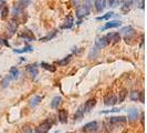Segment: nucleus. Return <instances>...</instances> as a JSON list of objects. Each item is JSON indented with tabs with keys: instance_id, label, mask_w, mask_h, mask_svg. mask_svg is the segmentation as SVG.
Wrapping results in <instances>:
<instances>
[{
	"instance_id": "obj_1",
	"label": "nucleus",
	"mask_w": 147,
	"mask_h": 133,
	"mask_svg": "<svg viewBox=\"0 0 147 133\" xmlns=\"http://www.w3.org/2000/svg\"><path fill=\"white\" fill-rule=\"evenodd\" d=\"M90 8H91V2L86 1L83 5L79 6L78 10H76V17L78 18H83L85 16H88L90 14Z\"/></svg>"
},
{
	"instance_id": "obj_16",
	"label": "nucleus",
	"mask_w": 147,
	"mask_h": 133,
	"mask_svg": "<svg viewBox=\"0 0 147 133\" xmlns=\"http://www.w3.org/2000/svg\"><path fill=\"white\" fill-rule=\"evenodd\" d=\"M59 120H60V122L65 123L66 121H67V111L64 110V109H62V110L59 111Z\"/></svg>"
},
{
	"instance_id": "obj_35",
	"label": "nucleus",
	"mask_w": 147,
	"mask_h": 133,
	"mask_svg": "<svg viewBox=\"0 0 147 133\" xmlns=\"http://www.w3.org/2000/svg\"><path fill=\"white\" fill-rule=\"evenodd\" d=\"M140 102H142V103H144V92H140Z\"/></svg>"
},
{
	"instance_id": "obj_11",
	"label": "nucleus",
	"mask_w": 147,
	"mask_h": 133,
	"mask_svg": "<svg viewBox=\"0 0 147 133\" xmlns=\"http://www.w3.org/2000/svg\"><path fill=\"white\" fill-rule=\"evenodd\" d=\"M107 41H106V39H105V36L104 37H100L97 38V40L95 41V47H97L98 49H101V48H103V47H106L107 45Z\"/></svg>"
},
{
	"instance_id": "obj_9",
	"label": "nucleus",
	"mask_w": 147,
	"mask_h": 133,
	"mask_svg": "<svg viewBox=\"0 0 147 133\" xmlns=\"http://www.w3.org/2000/svg\"><path fill=\"white\" fill-rule=\"evenodd\" d=\"M27 71H28V73H29V75L32 78V79H34V78L38 75V73H39V71H38L37 66H36V64H33V66H27Z\"/></svg>"
},
{
	"instance_id": "obj_26",
	"label": "nucleus",
	"mask_w": 147,
	"mask_h": 133,
	"mask_svg": "<svg viewBox=\"0 0 147 133\" xmlns=\"http://www.w3.org/2000/svg\"><path fill=\"white\" fill-rule=\"evenodd\" d=\"M71 59H72V54H69L67 57H65L64 59H62V60H60V61H58L57 63L59 64V66H66L70 61H71Z\"/></svg>"
},
{
	"instance_id": "obj_23",
	"label": "nucleus",
	"mask_w": 147,
	"mask_h": 133,
	"mask_svg": "<svg viewBox=\"0 0 147 133\" xmlns=\"http://www.w3.org/2000/svg\"><path fill=\"white\" fill-rule=\"evenodd\" d=\"M140 92H138L137 90H133L132 92L129 93V98H131V100H133V101H138L140 100Z\"/></svg>"
},
{
	"instance_id": "obj_10",
	"label": "nucleus",
	"mask_w": 147,
	"mask_h": 133,
	"mask_svg": "<svg viewBox=\"0 0 147 133\" xmlns=\"http://www.w3.org/2000/svg\"><path fill=\"white\" fill-rule=\"evenodd\" d=\"M138 115H140V112L135 108H133V109L128 111V118H129L131 121H136L138 119Z\"/></svg>"
},
{
	"instance_id": "obj_24",
	"label": "nucleus",
	"mask_w": 147,
	"mask_h": 133,
	"mask_svg": "<svg viewBox=\"0 0 147 133\" xmlns=\"http://www.w3.org/2000/svg\"><path fill=\"white\" fill-rule=\"evenodd\" d=\"M83 115H84V110H83V107H80L78 111L75 112V114H74V119L75 120H81L83 118Z\"/></svg>"
},
{
	"instance_id": "obj_18",
	"label": "nucleus",
	"mask_w": 147,
	"mask_h": 133,
	"mask_svg": "<svg viewBox=\"0 0 147 133\" xmlns=\"http://www.w3.org/2000/svg\"><path fill=\"white\" fill-rule=\"evenodd\" d=\"M21 37L23 38V39H27L28 41H33V40H36V38H34V36L30 32L29 30H26L21 35Z\"/></svg>"
},
{
	"instance_id": "obj_20",
	"label": "nucleus",
	"mask_w": 147,
	"mask_h": 133,
	"mask_svg": "<svg viewBox=\"0 0 147 133\" xmlns=\"http://www.w3.org/2000/svg\"><path fill=\"white\" fill-rule=\"evenodd\" d=\"M17 29H18V22H17V20H11V21L9 22V30H10V32L15 33Z\"/></svg>"
},
{
	"instance_id": "obj_33",
	"label": "nucleus",
	"mask_w": 147,
	"mask_h": 133,
	"mask_svg": "<svg viewBox=\"0 0 147 133\" xmlns=\"http://www.w3.org/2000/svg\"><path fill=\"white\" fill-rule=\"evenodd\" d=\"M8 15V8L5 7L3 8V10H2V18H5V16Z\"/></svg>"
},
{
	"instance_id": "obj_7",
	"label": "nucleus",
	"mask_w": 147,
	"mask_h": 133,
	"mask_svg": "<svg viewBox=\"0 0 147 133\" xmlns=\"http://www.w3.org/2000/svg\"><path fill=\"white\" fill-rule=\"evenodd\" d=\"M111 124H125L126 123V118L125 117H112L109 119Z\"/></svg>"
},
{
	"instance_id": "obj_22",
	"label": "nucleus",
	"mask_w": 147,
	"mask_h": 133,
	"mask_svg": "<svg viewBox=\"0 0 147 133\" xmlns=\"http://www.w3.org/2000/svg\"><path fill=\"white\" fill-rule=\"evenodd\" d=\"M10 77H11V79H18V77H19V70H18V68L17 66H12L11 69H10Z\"/></svg>"
},
{
	"instance_id": "obj_2",
	"label": "nucleus",
	"mask_w": 147,
	"mask_h": 133,
	"mask_svg": "<svg viewBox=\"0 0 147 133\" xmlns=\"http://www.w3.org/2000/svg\"><path fill=\"white\" fill-rule=\"evenodd\" d=\"M50 129H51V123H50V121H49V120H45V121H43L40 126H37L36 133H48Z\"/></svg>"
},
{
	"instance_id": "obj_34",
	"label": "nucleus",
	"mask_w": 147,
	"mask_h": 133,
	"mask_svg": "<svg viewBox=\"0 0 147 133\" xmlns=\"http://www.w3.org/2000/svg\"><path fill=\"white\" fill-rule=\"evenodd\" d=\"M109 3H110L111 7H115L116 6L115 3H118V1H109Z\"/></svg>"
},
{
	"instance_id": "obj_3",
	"label": "nucleus",
	"mask_w": 147,
	"mask_h": 133,
	"mask_svg": "<svg viewBox=\"0 0 147 133\" xmlns=\"http://www.w3.org/2000/svg\"><path fill=\"white\" fill-rule=\"evenodd\" d=\"M105 39L107 41V43H117L118 41H121V35L117 32H113V33H109L105 36Z\"/></svg>"
},
{
	"instance_id": "obj_21",
	"label": "nucleus",
	"mask_w": 147,
	"mask_h": 133,
	"mask_svg": "<svg viewBox=\"0 0 147 133\" xmlns=\"http://www.w3.org/2000/svg\"><path fill=\"white\" fill-rule=\"evenodd\" d=\"M40 66L44 68L45 70H48V71H50V72H55V70H57V68L54 66H52V64H49V63H47V62H41V64Z\"/></svg>"
},
{
	"instance_id": "obj_6",
	"label": "nucleus",
	"mask_w": 147,
	"mask_h": 133,
	"mask_svg": "<svg viewBox=\"0 0 147 133\" xmlns=\"http://www.w3.org/2000/svg\"><path fill=\"white\" fill-rule=\"evenodd\" d=\"M104 102H105L106 105H115V104L117 103V98H116V96L110 93V94H107V96H105Z\"/></svg>"
},
{
	"instance_id": "obj_32",
	"label": "nucleus",
	"mask_w": 147,
	"mask_h": 133,
	"mask_svg": "<svg viewBox=\"0 0 147 133\" xmlns=\"http://www.w3.org/2000/svg\"><path fill=\"white\" fill-rule=\"evenodd\" d=\"M23 133H33V132H32V129H30L29 126H24L23 128Z\"/></svg>"
},
{
	"instance_id": "obj_31",
	"label": "nucleus",
	"mask_w": 147,
	"mask_h": 133,
	"mask_svg": "<svg viewBox=\"0 0 147 133\" xmlns=\"http://www.w3.org/2000/svg\"><path fill=\"white\" fill-rule=\"evenodd\" d=\"M122 109L121 108H113L112 110H105V111H101V113H112V112H118Z\"/></svg>"
},
{
	"instance_id": "obj_14",
	"label": "nucleus",
	"mask_w": 147,
	"mask_h": 133,
	"mask_svg": "<svg viewBox=\"0 0 147 133\" xmlns=\"http://www.w3.org/2000/svg\"><path fill=\"white\" fill-rule=\"evenodd\" d=\"M84 129H86L90 132H94L96 129H97V122L96 121H92V122H88L84 126Z\"/></svg>"
},
{
	"instance_id": "obj_15",
	"label": "nucleus",
	"mask_w": 147,
	"mask_h": 133,
	"mask_svg": "<svg viewBox=\"0 0 147 133\" xmlns=\"http://www.w3.org/2000/svg\"><path fill=\"white\" fill-rule=\"evenodd\" d=\"M73 21H74L73 17H72V16H69V17L65 19L64 24L62 26V28H63V29H70V28L73 26Z\"/></svg>"
},
{
	"instance_id": "obj_13",
	"label": "nucleus",
	"mask_w": 147,
	"mask_h": 133,
	"mask_svg": "<svg viewBox=\"0 0 147 133\" xmlns=\"http://www.w3.org/2000/svg\"><path fill=\"white\" fill-rule=\"evenodd\" d=\"M22 14H23V10H22L21 6L17 5V6L13 7V9H12V15H13L15 18H19V17H21Z\"/></svg>"
},
{
	"instance_id": "obj_36",
	"label": "nucleus",
	"mask_w": 147,
	"mask_h": 133,
	"mask_svg": "<svg viewBox=\"0 0 147 133\" xmlns=\"http://www.w3.org/2000/svg\"><path fill=\"white\" fill-rule=\"evenodd\" d=\"M2 43H3V44H6L7 47H9V42H8V41H7V40H6V39H3V40H2Z\"/></svg>"
},
{
	"instance_id": "obj_25",
	"label": "nucleus",
	"mask_w": 147,
	"mask_h": 133,
	"mask_svg": "<svg viewBox=\"0 0 147 133\" xmlns=\"http://www.w3.org/2000/svg\"><path fill=\"white\" fill-rule=\"evenodd\" d=\"M33 50V48L32 47H30V45H27V47H24V48H22V49H13V52L16 53H24V52H30Z\"/></svg>"
},
{
	"instance_id": "obj_17",
	"label": "nucleus",
	"mask_w": 147,
	"mask_h": 133,
	"mask_svg": "<svg viewBox=\"0 0 147 133\" xmlns=\"http://www.w3.org/2000/svg\"><path fill=\"white\" fill-rule=\"evenodd\" d=\"M41 100H42V98L40 96H34L31 98V100H30V105L31 107H37L38 104L41 102Z\"/></svg>"
},
{
	"instance_id": "obj_28",
	"label": "nucleus",
	"mask_w": 147,
	"mask_h": 133,
	"mask_svg": "<svg viewBox=\"0 0 147 133\" xmlns=\"http://www.w3.org/2000/svg\"><path fill=\"white\" fill-rule=\"evenodd\" d=\"M55 35H57V30H53L51 35H48L47 37H44V38H42V39H40V41H43V42H45V41H49V40H51L52 38L54 37Z\"/></svg>"
},
{
	"instance_id": "obj_19",
	"label": "nucleus",
	"mask_w": 147,
	"mask_h": 133,
	"mask_svg": "<svg viewBox=\"0 0 147 133\" xmlns=\"http://www.w3.org/2000/svg\"><path fill=\"white\" fill-rule=\"evenodd\" d=\"M61 101H62V98H61V96H54L51 102L52 109H57V108L59 107V104L61 103Z\"/></svg>"
},
{
	"instance_id": "obj_8",
	"label": "nucleus",
	"mask_w": 147,
	"mask_h": 133,
	"mask_svg": "<svg viewBox=\"0 0 147 133\" xmlns=\"http://www.w3.org/2000/svg\"><path fill=\"white\" fill-rule=\"evenodd\" d=\"M121 24H122V22L118 21V20H112V21L106 22L105 26L102 28V30L111 29V28H118V27H121Z\"/></svg>"
},
{
	"instance_id": "obj_30",
	"label": "nucleus",
	"mask_w": 147,
	"mask_h": 133,
	"mask_svg": "<svg viewBox=\"0 0 147 133\" xmlns=\"http://www.w3.org/2000/svg\"><path fill=\"white\" fill-rule=\"evenodd\" d=\"M10 80H12V79H11V77H10V75H8L7 78H5V79H3V81H2V83H1V84H2L1 87H2V88H7L8 86H9Z\"/></svg>"
},
{
	"instance_id": "obj_38",
	"label": "nucleus",
	"mask_w": 147,
	"mask_h": 133,
	"mask_svg": "<svg viewBox=\"0 0 147 133\" xmlns=\"http://www.w3.org/2000/svg\"><path fill=\"white\" fill-rule=\"evenodd\" d=\"M2 43V40H1V38H0V44Z\"/></svg>"
},
{
	"instance_id": "obj_37",
	"label": "nucleus",
	"mask_w": 147,
	"mask_h": 133,
	"mask_svg": "<svg viewBox=\"0 0 147 133\" xmlns=\"http://www.w3.org/2000/svg\"><path fill=\"white\" fill-rule=\"evenodd\" d=\"M144 120H145V119H144V113H143V114H142V120H140V122H142L143 126H144Z\"/></svg>"
},
{
	"instance_id": "obj_29",
	"label": "nucleus",
	"mask_w": 147,
	"mask_h": 133,
	"mask_svg": "<svg viewBox=\"0 0 147 133\" xmlns=\"http://www.w3.org/2000/svg\"><path fill=\"white\" fill-rule=\"evenodd\" d=\"M112 17H113V12H107L106 15L101 16V17H97L96 19H97V20H107V19H110V18H112Z\"/></svg>"
},
{
	"instance_id": "obj_5",
	"label": "nucleus",
	"mask_w": 147,
	"mask_h": 133,
	"mask_svg": "<svg viewBox=\"0 0 147 133\" xmlns=\"http://www.w3.org/2000/svg\"><path fill=\"white\" fill-rule=\"evenodd\" d=\"M95 104H96V99H94V98H92V99L88 100V101L85 102V104L83 105V110H84V112H90V111L95 107Z\"/></svg>"
},
{
	"instance_id": "obj_27",
	"label": "nucleus",
	"mask_w": 147,
	"mask_h": 133,
	"mask_svg": "<svg viewBox=\"0 0 147 133\" xmlns=\"http://www.w3.org/2000/svg\"><path fill=\"white\" fill-rule=\"evenodd\" d=\"M127 96V90L126 89H123L121 92H119V98H118V101L119 102H123L125 100V98Z\"/></svg>"
},
{
	"instance_id": "obj_4",
	"label": "nucleus",
	"mask_w": 147,
	"mask_h": 133,
	"mask_svg": "<svg viewBox=\"0 0 147 133\" xmlns=\"http://www.w3.org/2000/svg\"><path fill=\"white\" fill-rule=\"evenodd\" d=\"M121 32H122L123 35H125L126 42H128V40H129L133 36H135V30L133 29L132 27H125V28H122Z\"/></svg>"
},
{
	"instance_id": "obj_12",
	"label": "nucleus",
	"mask_w": 147,
	"mask_h": 133,
	"mask_svg": "<svg viewBox=\"0 0 147 133\" xmlns=\"http://www.w3.org/2000/svg\"><path fill=\"white\" fill-rule=\"evenodd\" d=\"M94 6H95L96 10L98 12H101V11H103L105 6H106V1H104V0H96V1H94Z\"/></svg>"
}]
</instances>
